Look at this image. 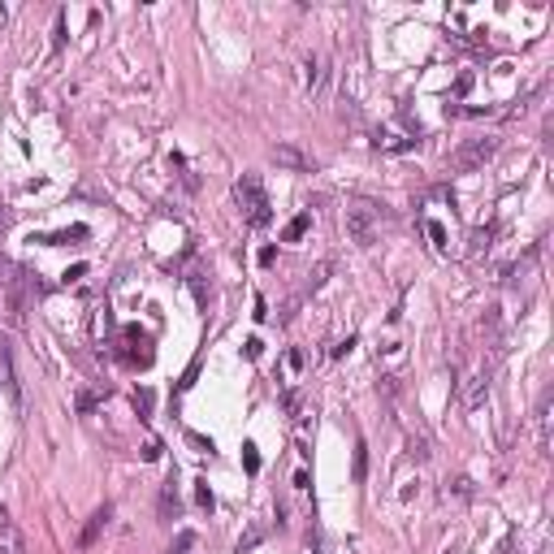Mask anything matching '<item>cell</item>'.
Wrapping results in <instances>:
<instances>
[{"label": "cell", "instance_id": "obj_21", "mask_svg": "<svg viewBox=\"0 0 554 554\" xmlns=\"http://www.w3.org/2000/svg\"><path fill=\"white\" fill-rule=\"evenodd\" d=\"M160 511H165V516H169V511H178V498H173L169 485H165V494H160Z\"/></svg>", "mask_w": 554, "mask_h": 554}, {"label": "cell", "instance_id": "obj_25", "mask_svg": "<svg viewBox=\"0 0 554 554\" xmlns=\"http://www.w3.org/2000/svg\"><path fill=\"white\" fill-rule=\"evenodd\" d=\"M252 316H256V321H265V316H269V303L260 299V295H256V312H252Z\"/></svg>", "mask_w": 554, "mask_h": 554}, {"label": "cell", "instance_id": "obj_17", "mask_svg": "<svg viewBox=\"0 0 554 554\" xmlns=\"http://www.w3.org/2000/svg\"><path fill=\"white\" fill-rule=\"evenodd\" d=\"M424 230H429V239H433L437 247H446V226H442V221H424Z\"/></svg>", "mask_w": 554, "mask_h": 554}, {"label": "cell", "instance_id": "obj_28", "mask_svg": "<svg viewBox=\"0 0 554 554\" xmlns=\"http://www.w3.org/2000/svg\"><path fill=\"white\" fill-rule=\"evenodd\" d=\"M308 485H312V477H308V472L299 468V472H295V490H308Z\"/></svg>", "mask_w": 554, "mask_h": 554}, {"label": "cell", "instance_id": "obj_30", "mask_svg": "<svg viewBox=\"0 0 554 554\" xmlns=\"http://www.w3.org/2000/svg\"><path fill=\"white\" fill-rule=\"evenodd\" d=\"M537 554H550V546H542V550H537Z\"/></svg>", "mask_w": 554, "mask_h": 554}, {"label": "cell", "instance_id": "obj_23", "mask_svg": "<svg viewBox=\"0 0 554 554\" xmlns=\"http://www.w3.org/2000/svg\"><path fill=\"white\" fill-rule=\"evenodd\" d=\"M186 442H191V446H200V450H208V455H213V442H208V437H200V433H186Z\"/></svg>", "mask_w": 554, "mask_h": 554}, {"label": "cell", "instance_id": "obj_7", "mask_svg": "<svg viewBox=\"0 0 554 554\" xmlns=\"http://www.w3.org/2000/svg\"><path fill=\"white\" fill-rule=\"evenodd\" d=\"M0 554H26V542H22L18 524H13L5 511H0Z\"/></svg>", "mask_w": 554, "mask_h": 554}, {"label": "cell", "instance_id": "obj_13", "mask_svg": "<svg viewBox=\"0 0 554 554\" xmlns=\"http://www.w3.org/2000/svg\"><path fill=\"white\" fill-rule=\"evenodd\" d=\"M407 446H411V459H420V463L429 459V437H424V433H411Z\"/></svg>", "mask_w": 554, "mask_h": 554}, {"label": "cell", "instance_id": "obj_9", "mask_svg": "<svg viewBox=\"0 0 554 554\" xmlns=\"http://www.w3.org/2000/svg\"><path fill=\"white\" fill-rule=\"evenodd\" d=\"M321 82H325V57H321V52H312V57H308V95L321 91Z\"/></svg>", "mask_w": 554, "mask_h": 554}, {"label": "cell", "instance_id": "obj_32", "mask_svg": "<svg viewBox=\"0 0 554 554\" xmlns=\"http://www.w3.org/2000/svg\"><path fill=\"white\" fill-rule=\"evenodd\" d=\"M0 273H5V265H0Z\"/></svg>", "mask_w": 554, "mask_h": 554}, {"label": "cell", "instance_id": "obj_26", "mask_svg": "<svg viewBox=\"0 0 554 554\" xmlns=\"http://www.w3.org/2000/svg\"><path fill=\"white\" fill-rule=\"evenodd\" d=\"M82 273H87V265H74V269H65V282H78Z\"/></svg>", "mask_w": 554, "mask_h": 554}, {"label": "cell", "instance_id": "obj_18", "mask_svg": "<svg viewBox=\"0 0 554 554\" xmlns=\"http://www.w3.org/2000/svg\"><path fill=\"white\" fill-rule=\"evenodd\" d=\"M450 494H455V498H468V494H472V481H463V477L450 481V485H446V498H450Z\"/></svg>", "mask_w": 554, "mask_h": 554}, {"label": "cell", "instance_id": "obj_22", "mask_svg": "<svg viewBox=\"0 0 554 554\" xmlns=\"http://www.w3.org/2000/svg\"><path fill=\"white\" fill-rule=\"evenodd\" d=\"M143 459H147V463H156V459H160V442H156V437H152L147 446H143Z\"/></svg>", "mask_w": 554, "mask_h": 554}, {"label": "cell", "instance_id": "obj_16", "mask_svg": "<svg viewBox=\"0 0 554 554\" xmlns=\"http://www.w3.org/2000/svg\"><path fill=\"white\" fill-rule=\"evenodd\" d=\"M195 503L204 511H213V490H208V481H195Z\"/></svg>", "mask_w": 554, "mask_h": 554}, {"label": "cell", "instance_id": "obj_10", "mask_svg": "<svg viewBox=\"0 0 554 554\" xmlns=\"http://www.w3.org/2000/svg\"><path fill=\"white\" fill-rule=\"evenodd\" d=\"M308 226H312V213H299V217H290V226L282 230V239H286V243H299L303 234H308Z\"/></svg>", "mask_w": 554, "mask_h": 554}, {"label": "cell", "instance_id": "obj_19", "mask_svg": "<svg viewBox=\"0 0 554 554\" xmlns=\"http://www.w3.org/2000/svg\"><path fill=\"white\" fill-rule=\"evenodd\" d=\"M65 44V13H57V26H52V48Z\"/></svg>", "mask_w": 554, "mask_h": 554}, {"label": "cell", "instance_id": "obj_5", "mask_svg": "<svg viewBox=\"0 0 554 554\" xmlns=\"http://www.w3.org/2000/svg\"><path fill=\"white\" fill-rule=\"evenodd\" d=\"M108 516H113V511H108V507H100V511H91V520L82 524V533H78V546H82V550L100 542V533L108 529Z\"/></svg>", "mask_w": 554, "mask_h": 554}, {"label": "cell", "instance_id": "obj_14", "mask_svg": "<svg viewBox=\"0 0 554 554\" xmlns=\"http://www.w3.org/2000/svg\"><path fill=\"white\" fill-rule=\"evenodd\" d=\"M243 468H247V472H252V477L260 472V450L252 446V442H247V446H243Z\"/></svg>", "mask_w": 554, "mask_h": 554}, {"label": "cell", "instance_id": "obj_20", "mask_svg": "<svg viewBox=\"0 0 554 554\" xmlns=\"http://www.w3.org/2000/svg\"><path fill=\"white\" fill-rule=\"evenodd\" d=\"M134 403H138V416L147 420V411H152V390H138V394H134Z\"/></svg>", "mask_w": 554, "mask_h": 554}, {"label": "cell", "instance_id": "obj_11", "mask_svg": "<svg viewBox=\"0 0 554 554\" xmlns=\"http://www.w3.org/2000/svg\"><path fill=\"white\" fill-rule=\"evenodd\" d=\"M69 239H87V226H74V230H61V234H48V239H39V243H48V247H61Z\"/></svg>", "mask_w": 554, "mask_h": 554}, {"label": "cell", "instance_id": "obj_2", "mask_svg": "<svg viewBox=\"0 0 554 554\" xmlns=\"http://www.w3.org/2000/svg\"><path fill=\"white\" fill-rule=\"evenodd\" d=\"M346 239L355 247H372L377 243V230H381V208L368 204V200H351L346 204Z\"/></svg>", "mask_w": 554, "mask_h": 554}, {"label": "cell", "instance_id": "obj_1", "mask_svg": "<svg viewBox=\"0 0 554 554\" xmlns=\"http://www.w3.org/2000/svg\"><path fill=\"white\" fill-rule=\"evenodd\" d=\"M234 200H239V213H243L247 226L265 230L273 221V204H269V195H265V186H260L256 173H243L239 182H234Z\"/></svg>", "mask_w": 554, "mask_h": 554}, {"label": "cell", "instance_id": "obj_29", "mask_svg": "<svg viewBox=\"0 0 554 554\" xmlns=\"http://www.w3.org/2000/svg\"><path fill=\"white\" fill-rule=\"evenodd\" d=\"M498 554H516V533H507V542H503V550Z\"/></svg>", "mask_w": 554, "mask_h": 554}, {"label": "cell", "instance_id": "obj_3", "mask_svg": "<svg viewBox=\"0 0 554 554\" xmlns=\"http://www.w3.org/2000/svg\"><path fill=\"white\" fill-rule=\"evenodd\" d=\"M494 152H498V138H494V134H477V138H463V143L455 147V156H450V169H459V173H472V169H481L485 160H494Z\"/></svg>", "mask_w": 554, "mask_h": 554}, {"label": "cell", "instance_id": "obj_27", "mask_svg": "<svg viewBox=\"0 0 554 554\" xmlns=\"http://www.w3.org/2000/svg\"><path fill=\"white\" fill-rule=\"evenodd\" d=\"M95 407V394H78V411H91Z\"/></svg>", "mask_w": 554, "mask_h": 554}, {"label": "cell", "instance_id": "obj_12", "mask_svg": "<svg viewBox=\"0 0 554 554\" xmlns=\"http://www.w3.org/2000/svg\"><path fill=\"white\" fill-rule=\"evenodd\" d=\"M351 477L355 481L368 477V446H364V442H355V468H351Z\"/></svg>", "mask_w": 554, "mask_h": 554}, {"label": "cell", "instance_id": "obj_4", "mask_svg": "<svg viewBox=\"0 0 554 554\" xmlns=\"http://www.w3.org/2000/svg\"><path fill=\"white\" fill-rule=\"evenodd\" d=\"M273 165H282V169H295V173L312 169V160L303 156V152H299L295 143H277V147H273Z\"/></svg>", "mask_w": 554, "mask_h": 554}, {"label": "cell", "instance_id": "obj_31", "mask_svg": "<svg viewBox=\"0 0 554 554\" xmlns=\"http://www.w3.org/2000/svg\"><path fill=\"white\" fill-rule=\"evenodd\" d=\"M0 22H5V5H0Z\"/></svg>", "mask_w": 554, "mask_h": 554}, {"label": "cell", "instance_id": "obj_24", "mask_svg": "<svg viewBox=\"0 0 554 554\" xmlns=\"http://www.w3.org/2000/svg\"><path fill=\"white\" fill-rule=\"evenodd\" d=\"M260 346H265V342H260V338H247V346H243V355H247V359H256V355H260Z\"/></svg>", "mask_w": 554, "mask_h": 554}, {"label": "cell", "instance_id": "obj_8", "mask_svg": "<svg viewBox=\"0 0 554 554\" xmlns=\"http://www.w3.org/2000/svg\"><path fill=\"white\" fill-rule=\"evenodd\" d=\"M537 446H542V455H550V390L537 403Z\"/></svg>", "mask_w": 554, "mask_h": 554}, {"label": "cell", "instance_id": "obj_6", "mask_svg": "<svg viewBox=\"0 0 554 554\" xmlns=\"http://www.w3.org/2000/svg\"><path fill=\"white\" fill-rule=\"evenodd\" d=\"M485 394H490V372H472V377H468V385H463V407L477 411V407L485 403Z\"/></svg>", "mask_w": 554, "mask_h": 554}, {"label": "cell", "instance_id": "obj_15", "mask_svg": "<svg viewBox=\"0 0 554 554\" xmlns=\"http://www.w3.org/2000/svg\"><path fill=\"white\" fill-rule=\"evenodd\" d=\"M260 542H265V529L256 524V529H252V533H247L243 542H239V554H247V550H252V546H260Z\"/></svg>", "mask_w": 554, "mask_h": 554}]
</instances>
